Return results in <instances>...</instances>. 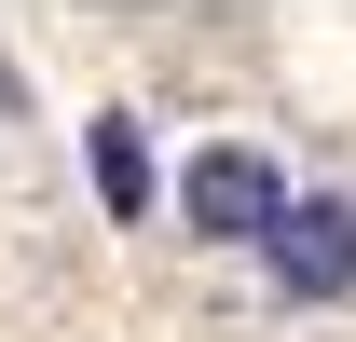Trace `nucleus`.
I'll use <instances>...</instances> for the list:
<instances>
[{
    "instance_id": "nucleus-3",
    "label": "nucleus",
    "mask_w": 356,
    "mask_h": 342,
    "mask_svg": "<svg viewBox=\"0 0 356 342\" xmlns=\"http://www.w3.org/2000/svg\"><path fill=\"white\" fill-rule=\"evenodd\" d=\"M83 137H96V192H110V219H137V206H151V137H137L124 110H96Z\"/></svg>"
},
{
    "instance_id": "nucleus-2",
    "label": "nucleus",
    "mask_w": 356,
    "mask_h": 342,
    "mask_svg": "<svg viewBox=\"0 0 356 342\" xmlns=\"http://www.w3.org/2000/svg\"><path fill=\"white\" fill-rule=\"evenodd\" d=\"M261 274H274V301H343L356 288V192H302L288 233L261 247Z\"/></svg>"
},
{
    "instance_id": "nucleus-1",
    "label": "nucleus",
    "mask_w": 356,
    "mask_h": 342,
    "mask_svg": "<svg viewBox=\"0 0 356 342\" xmlns=\"http://www.w3.org/2000/svg\"><path fill=\"white\" fill-rule=\"evenodd\" d=\"M288 206H302V192H288V165H274L261 137H206V151L178 165V233H192V247H247L261 260L274 233H288Z\"/></svg>"
}]
</instances>
